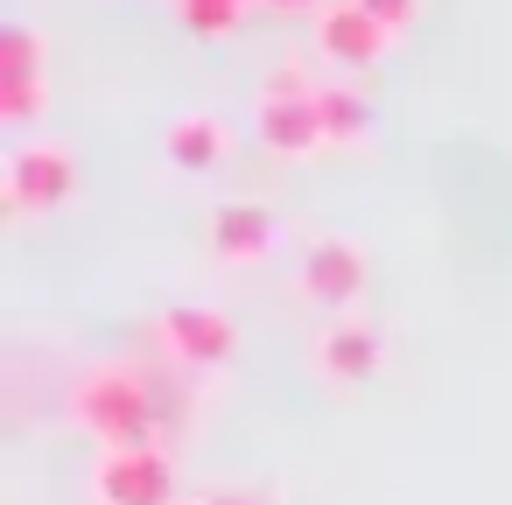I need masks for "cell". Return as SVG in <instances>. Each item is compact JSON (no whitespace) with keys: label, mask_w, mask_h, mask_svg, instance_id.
Wrapping results in <instances>:
<instances>
[{"label":"cell","mask_w":512,"mask_h":505,"mask_svg":"<svg viewBox=\"0 0 512 505\" xmlns=\"http://www.w3.org/2000/svg\"><path fill=\"white\" fill-rule=\"evenodd\" d=\"M78 421L106 442V449H155V428H162V407H155V386L148 372H127V365H99L78 379L71 393Z\"/></svg>","instance_id":"obj_1"},{"label":"cell","mask_w":512,"mask_h":505,"mask_svg":"<svg viewBox=\"0 0 512 505\" xmlns=\"http://www.w3.org/2000/svg\"><path fill=\"white\" fill-rule=\"evenodd\" d=\"M260 141L274 155H316L323 148V120H316V85L302 71H281L260 92Z\"/></svg>","instance_id":"obj_2"},{"label":"cell","mask_w":512,"mask_h":505,"mask_svg":"<svg viewBox=\"0 0 512 505\" xmlns=\"http://www.w3.org/2000/svg\"><path fill=\"white\" fill-rule=\"evenodd\" d=\"M78 183V162L64 148H15L8 155V218H29V211H57Z\"/></svg>","instance_id":"obj_3"},{"label":"cell","mask_w":512,"mask_h":505,"mask_svg":"<svg viewBox=\"0 0 512 505\" xmlns=\"http://www.w3.org/2000/svg\"><path fill=\"white\" fill-rule=\"evenodd\" d=\"M92 484H99V505H169L176 498V470L162 449H106Z\"/></svg>","instance_id":"obj_4"},{"label":"cell","mask_w":512,"mask_h":505,"mask_svg":"<svg viewBox=\"0 0 512 505\" xmlns=\"http://www.w3.org/2000/svg\"><path fill=\"white\" fill-rule=\"evenodd\" d=\"M162 344H169V358H183V365H225V358H232V344H239V330H232V316H225V309L183 302V309H169V316H162Z\"/></svg>","instance_id":"obj_5"},{"label":"cell","mask_w":512,"mask_h":505,"mask_svg":"<svg viewBox=\"0 0 512 505\" xmlns=\"http://www.w3.org/2000/svg\"><path fill=\"white\" fill-rule=\"evenodd\" d=\"M358 288H365V253L351 239H316L302 260V295L323 309H344V302H358Z\"/></svg>","instance_id":"obj_6"},{"label":"cell","mask_w":512,"mask_h":505,"mask_svg":"<svg viewBox=\"0 0 512 505\" xmlns=\"http://www.w3.org/2000/svg\"><path fill=\"white\" fill-rule=\"evenodd\" d=\"M274 239H281V225H274L267 204H218L211 211V246L225 260H267Z\"/></svg>","instance_id":"obj_7"},{"label":"cell","mask_w":512,"mask_h":505,"mask_svg":"<svg viewBox=\"0 0 512 505\" xmlns=\"http://www.w3.org/2000/svg\"><path fill=\"white\" fill-rule=\"evenodd\" d=\"M316 36H323V50H330L337 64H351V71L379 64V50H386V29H379V22L358 8V0H344V8H323Z\"/></svg>","instance_id":"obj_8"},{"label":"cell","mask_w":512,"mask_h":505,"mask_svg":"<svg viewBox=\"0 0 512 505\" xmlns=\"http://www.w3.org/2000/svg\"><path fill=\"white\" fill-rule=\"evenodd\" d=\"M316 365H323L330 379H372V372H379V337H372L365 323H330L323 344H316Z\"/></svg>","instance_id":"obj_9"},{"label":"cell","mask_w":512,"mask_h":505,"mask_svg":"<svg viewBox=\"0 0 512 505\" xmlns=\"http://www.w3.org/2000/svg\"><path fill=\"white\" fill-rule=\"evenodd\" d=\"M169 162L190 169V176H197V169H218V162H225V127L204 120V113L176 120V127H169Z\"/></svg>","instance_id":"obj_10"},{"label":"cell","mask_w":512,"mask_h":505,"mask_svg":"<svg viewBox=\"0 0 512 505\" xmlns=\"http://www.w3.org/2000/svg\"><path fill=\"white\" fill-rule=\"evenodd\" d=\"M316 120H323V141H365L372 113L351 85H316Z\"/></svg>","instance_id":"obj_11"},{"label":"cell","mask_w":512,"mask_h":505,"mask_svg":"<svg viewBox=\"0 0 512 505\" xmlns=\"http://www.w3.org/2000/svg\"><path fill=\"white\" fill-rule=\"evenodd\" d=\"M0 78H43V36L29 22L0 29Z\"/></svg>","instance_id":"obj_12"},{"label":"cell","mask_w":512,"mask_h":505,"mask_svg":"<svg viewBox=\"0 0 512 505\" xmlns=\"http://www.w3.org/2000/svg\"><path fill=\"white\" fill-rule=\"evenodd\" d=\"M36 113H43V78H0V120L29 127Z\"/></svg>","instance_id":"obj_13"},{"label":"cell","mask_w":512,"mask_h":505,"mask_svg":"<svg viewBox=\"0 0 512 505\" xmlns=\"http://www.w3.org/2000/svg\"><path fill=\"white\" fill-rule=\"evenodd\" d=\"M176 8H183V22H190L197 36H225V29L239 22L246 0H176Z\"/></svg>","instance_id":"obj_14"},{"label":"cell","mask_w":512,"mask_h":505,"mask_svg":"<svg viewBox=\"0 0 512 505\" xmlns=\"http://www.w3.org/2000/svg\"><path fill=\"white\" fill-rule=\"evenodd\" d=\"M358 8H365V15H372V22H379V29L393 36V29H407V15H414V0H358Z\"/></svg>","instance_id":"obj_15"},{"label":"cell","mask_w":512,"mask_h":505,"mask_svg":"<svg viewBox=\"0 0 512 505\" xmlns=\"http://www.w3.org/2000/svg\"><path fill=\"white\" fill-rule=\"evenodd\" d=\"M204 505H260V491H211Z\"/></svg>","instance_id":"obj_16"},{"label":"cell","mask_w":512,"mask_h":505,"mask_svg":"<svg viewBox=\"0 0 512 505\" xmlns=\"http://www.w3.org/2000/svg\"><path fill=\"white\" fill-rule=\"evenodd\" d=\"M267 8H281V15H302V8H309V0H267Z\"/></svg>","instance_id":"obj_17"}]
</instances>
